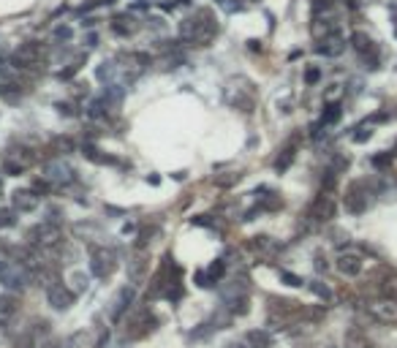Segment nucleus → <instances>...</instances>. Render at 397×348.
Instances as JSON below:
<instances>
[{
  "mask_svg": "<svg viewBox=\"0 0 397 348\" xmlns=\"http://www.w3.org/2000/svg\"><path fill=\"white\" fill-rule=\"evenodd\" d=\"M147 256L145 253H136L134 258L128 261V277L134 280V283H141V280H145V272H147Z\"/></svg>",
  "mask_w": 397,
  "mask_h": 348,
  "instance_id": "dca6fc26",
  "label": "nucleus"
},
{
  "mask_svg": "<svg viewBox=\"0 0 397 348\" xmlns=\"http://www.w3.org/2000/svg\"><path fill=\"white\" fill-rule=\"evenodd\" d=\"M115 74H117L115 63H103L101 68H98V79L101 82H112V79H115Z\"/></svg>",
  "mask_w": 397,
  "mask_h": 348,
  "instance_id": "b1692460",
  "label": "nucleus"
},
{
  "mask_svg": "<svg viewBox=\"0 0 397 348\" xmlns=\"http://www.w3.org/2000/svg\"><path fill=\"white\" fill-rule=\"evenodd\" d=\"M367 310H370V316L378 318V321H384V324H394V321H397V299H389V297L375 299V302L367 307Z\"/></svg>",
  "mask_w": 397,
  "mask_h": 348,
  "instance_id": "0eeeda50",
  "label": "nucleus"
},
{
  "mask_svg": "<svg viewBox=\"0 0 397 348\" xmlns=\"http://www.w3.org/2000/svg\"><path fill=\"white\" fill-rule=\"evenodd\" d=\"M41 348H60L58 343H46V345H41Z\"/></svg>",
  "mask_w": 397,
  "mask_h": 348,
  "instance_id": "c9c22d12",
  "label": "nucleus"
},
{
  "mask_svg": "<svg viewBox=\"0 0 397 348\" xmlns=\"http://www.w3.org/2000/svg\"><path fill=\"white\" fill-rule=\"evenodd\" d=\"M229 348H248L245 343H229Z\"/></svg>",
  "mask_w": 397,
  "mask_h": 348,
  "instance_id": "f704fd0d",
  "label": "nucleus"
},
{
  "mask_svg": "<svg viewBox=\"0 0 397 348\" xmlns=\"http://www.w3.org/2000/svg\"><path fill=\"white\" fill-rule=\"evenodd\" d=\"M55 36H58V38H71V30H68V27H58Z\"/></svg>",
  "mask_w": 397,
  "mask_h": 348,
  "instance_id": "72a5a7b5",
  "label": "nucleus"
},
{
  "mask_svg": "<svg viewBox=\"0 0 397 348\" xmlns=\"http://www.w3.org/2000/svg\"><path fill=\"white\" fill-rule=\"evenodd\" d=\"M0 283H3L6 288H11V291H16V288L27 286V272L25 267H20L16 261H0Z\"/></svg>",
  "mask_w": 397,
  "mask_h": 348,
  "instance_id": "20e7f679",
  "label": "nucleus"
},
{
  "mask_svg": "<svg viewBox=\"0 0 397 348\" xmlns=\"http://www.w3.org/2000/svg\"><path fill=\"white\" fill-rule=\"evenodd\" d=\"M46 180L58 182V185H68V182L74 180V169L68 166V163H63V161H55V163L46 166Z\"/></svg>",
  "mask_w": 397,
  "mask_h": 348,
  "instance_id": "f8f14e48",
  "label": "nucleus"
},
{
  "mask_svg": "<svg viewBox=\"0 0 397 348\" xmlns=\"http://www.w3.org/2000/svg\"><path fill=\"white\" fill-rule=\"evenodd\" d=\"M41 60V46L35 41H27V44H20L16 46V52L11 55V63L16 68H35Z\"/></svg>",
  "mask_w": 397,
  "mask_h": 348,
  "instance_id": "423d86ee",
  "label": "nucleus"
},
{
  "mask_svg": "<svg viewBox=\"0 0 397 348\" xmlns=\"http://www.w3.org/2000/svg\"><path fill=\"white\" fill-rule=\"evenodd\" d=\"M248 343L256 345V348H269L272 337H269V332H264V329H253V332L248 335Z\"/></svg>",
  "mask_w": 397,
  "mask_h": 348,
  "instance_id": "412c9836",
  "label": "nucleus"
},
{
  "mask_svg": "<svg viewBox=\"0 0 397 348\" xmlns=\"http://www.w3.org/2000/svg\"><path fill=\"white\" fill-rule=\"evenodd\" d=\"M318 76H321L318 68H308V71H305V82H308V84H316V82H318Z\"/></svg>",
  "mask_w": 397,
  "mask_h": 348,
  "instance_id": "c85d7f7f",
  "label": "nucleus"
},
{
  "mask_svg": "<svg viewBox=\"0 0 397 348\" xmlns=\"http://www.w3.org/2000/svg\"><path fill=\"white\" fill-rule=\"evenodd\" d=\"M367 204H370V199H367V190L365 185L359 182V185H351L346 193V210L351 212V215H359V212H365Z\"/></svg>",
  "mask_w": 397,
  "mask_h": 348,
  "instance_id": "6e6552de",
  "label": "nucleus"
},
{
  "mask_svg": "<svg viewBox=\"0 0 397 348\" xmlns=\"http://www.w3.org/2000/svg\"><path fill=\"white\" fill-rule=\"evenodd\" d=\"M346 345H348V348H373V343L367 340V337L359 332V329H348V335H346Z\"/></svg>",
  "mask_w": 397,
  "mask_h": 348,
  "instance_id": "6ab92c4d",
  "label": "nucleus"
},
{
  "mask_svg": "<svg viewBox=\"0 0 397 348\" xmlns=\"http://www.w3.org/2000/svg\"><path fill=\"white\" fill-rule=\"evenodd\" d=\"M131 299H134V288H122V291L117 294V299H115V310H112V318H117L125 313V307L131 305Z\"/></svg>",
  "mask_w": 397,
  "mask_h": 348,
  "instance_id": "a211bd4d",
  "label": "nucleus"
},
{
  "mask_svg": "<svg viewBox=\"0 0 397 348\" xmlns=\"http://www.w3.org/2000/svg\"><path fill=\"white\" fill-rule=\"evenodd\" d=\"M291 161H294V147H286V150H283V158H278L275 169H278V171H286V169L291 166Z\"/></svg>",
  "mask_w": 397,
  "mask_h": 348,
  "instance_id": "5701e85b",
  "label": "nucleus"
},
{
  "mask_svg": "<svg viewBox=\"0 0 397 348\" xmlns=\"http://www.w3.org/2000/svg\"><path fill=\"white\" fill-rule=\"evenodd\" d=\"M155 329V316L150 310H141L136 316H131V321H125V337L131 340H139V337H145Z\"/></svg>",
  "mask_w": 397,
  "mask_h": 348,
  "instance_id": "39448f33",
  "label": "nucleus"
},
{
  "mask_svg": "<svg viewBox=\"0 0 397 348\" xmlns=\"http://www.w3.org/2000/svg\"><path fill=\"white\" fill-rule=\"evenodd\" d=\"M340 103H329L327 109H324V114H321V123L318 125H332V123H337L340 120Z\"/></svg>",
  "mask_w": 397,
  "mask_h": 348,
  "instance_id": "4be33fe9",
  "label": "nucleus"
},
{
  "mask_svg": "<svg viewBox=\"0 0 397 348\" xmlns=\"http://www.w3.org/2000/svg\"><path fill=\"white\" fill-rule=\"evenodd\" d=\"M14 212H16V210H0V229L14 223Z\"/></svg>",
  "mask_w": 397,
  "mask_h": 348,
  "instance_id": "bb28decb",
  "label": "nucleus"
},
{
  "mask_svg": "<svg viewBox=\"0 0 397 348\" xmlns=\"http://www.w3.org/2000/svg\"><path fill=\"white\" fill-rule=\"evenodd\" d=\"M335 210H337L335 196H332L329 190H321L318 196L313 199L310 210H308V218H310V220H316V223H327V220H332V218H335Z\"/></svg>",
  "mask_w": 397,
  "mask_h": 348,
  "instance_id": "7ed1b4c3",
  "label": "nucleus"
},
{
  "mask_svg": "<svg viewBox=\"0 0 397 348\" xmlns=\"http://www.w3.org/2000/svg\"><path fill=\"white\" fill-rule=\"evenodd\" d=\"M223 261H215V264H210V269H207V275H210V280H212V283H218V280H221V275H223Z\"/></svg>",
  "mask_w": 397,
  "mask_h": 348,
  "instance_id": "a878e982",
  "label": "nucleus"
},
{
  "mask_svg": "<svg viewBox=\"0 0 397 348\" xmlns=\"http://www.w3.org/2000/svg\"><path fill=\"white\" fill-rule=\"evenodd\" d=\"M158 6H164V8H174L177 3H188V0H155Z\"/></svg>",
  "mask_w": 397,
  "mask_h": 348,
  "instance_id": "7c9ffc66",
  "label": "nucleus"
},
{
  "mask_svg": "<svg viewBox=\"0 0 397 348\" xmlns=\"http://www.w3.org/2000/svg\"><path fill=\"white\" fill-rule=\"evenodd\" d=\"M367 139H370V131H367V128H362L359 133H354V142H367Z\"/></svg>",
  "mask_w": 397,
  "mask_h": 348,
  "instance_id": "473e14b6",
  "label": "nucleus"
},
{
  "mask_svg": "<svg viewBox=\"0 0 397 348\" xmlns=\"http://www.w3.org/2000/svg\"><path fill=\"white\" fill-rule=\"evenodd\" d=\"M16 307H20V302H16L14 297H0V321L11 318L16 313Z\"/></svg>",
  "mask_w": 397,
  "mask_h": 348,
  "instance_id": "aec40b11",
  "label": "nucleus"
},
{
  "mask_svg": "<svg viewBox=\"0 0 397 348\" xmlns=\"http://www.w3.org/2000/svg\"><path fill=\"white\" fill-rule=\"evenodd\" d=\"M340 84H332V90H327V101H332V98H340Z\"/></svg>",
  "mask_w": 397,
  "mask_h": 348,
  "instance_id": "2f4dec72",
  "label": "nucleus"
},
{
  "mask_svg": "<svg viewBox=\"0 0 397 348\" xmlns=\"http://www.w3.org/2000/svg\"><path fill=\"white\" fill-rule=\"evenodd\" d=\"M27 239H30L35 248H41V250H52V248H58L63 242V229H60V223L44 220V223H39V226L30 229Z\"/></svg>",
  "mask_w": 397,
  "mask_h": 348,
  "instance_id": "f03ea898",
  "label": "nucleus"
},
{
  "mask_svg": "<svg viewBox=\"0 0 397 348\" xmlns=\"http://www.w3.org/2000/svg\"><path fill=\"white\" fill-rule=\"evenodd\" d=\"M351 46H354V52L359 57H365V60H370V63L378 60V46L373 44V38L367 33H354L351 36Z\"/></svg>",
  "mask_w": 397,
  "mask_h": 348,
  "instance_id": "1a4fd4ad",
  "label": "nucleus"
},
{
  "mask_svg": "<svg viewBox=\"0 0 397 348\" xmlns=\"http://www.w3.org/2000/svg\"><path fill=\"white\" fill-rule=\"evenodd\" d=\"M136 22H134V16H115L112 19V33H117V36H134L136 33Z\"/></svg>",
  "mask_w": 397,
  "mask_h": 348,
  "instance_id": "f3484780",
  "label": "nucleus"
},
{
  "mask_svg": "<svg viewBox=\"0 0 397 348\" xmlns=\"http://www.w3.org/2000/svg\"><path fill=\"white\" fill-rule=\"evenodd\" d=\"M310 291H313L316 297H321V299H332V291H329L321 280H313V283H310Z\"/></svg>",
  "mask_w": 397,
  "mask_h": 348,
  "instance_id": "393cba45",
  "label": "nucleus"
},
{
  "mask_svg": "<svg viewBox=\"0 0 397 348\" xmlns=\"http://www.w3.org/2000/svg\"><path fill=\"white\" fill-rule=\"evenodd\" d=\"M343 49H346V41H343V38H340L337 33L321 38V41L316 44V52L324 55V57H337V55H343Z\"/></svg>",
  "mask_w": 397,
  "mask_h": 348,
  "instance_id": "ddd939ff",
  "label": "nucleus"
},
{
  "mask_svg": "<svg viewBox=\"0 0 397 348\" xmlns=\"http://www.w3.org/2000/svg\"><path fill=\"white\" fill-rule=\"evenodd\" d=\"M335 267H337L340 275L356 277L359 272H362V256H359V253H340L335 258Z\"/></svg>",
  "mask_w": 397,
  "mask_h": 348,
  "instance_id": "9d476101",
  "label": "nucleus"
},
{
  "mask_svg": "<svg viewBox=\"0 0 397 348\" xmlns=\"http://www.w3.org/2000/svg\"><path fill=\"white\" fill-rule=\"evenodd\" d=\"M280 280H286L288 286H302V277H297V275L286 272V269H283V272H280Z\"/></svg>",
  "mask_w": 397,
  "mask_h": 348,
  "instance_id": "cd10ccee",
  "label": "nucleus"
},
{
  "mask_svg": "<svg viewBox=\"0 0 397 348\" xmlns=\"http://www.w3.org/2000/svg\"><path fill=\"white\" fill-rule=\"evenodd\" d=\"M215 33H218V22H215L210 8H199V11H193V16L183 19V25H179V36L199 46L210 44V38Z\"/></svg>",
  "mask_w": 397,
  "mask_h": 348,
  "instance_id": "f257e3e1",
  "label": "nucleus"
},
{
  "mask_svg": "<svg viewBox=\"0 0 397 348\" xmlns=\"http://www.w3.org/2000/svg\"><path fill=\"white\" fill-rule=\"evenodd\" d=\"M11 204L16 212H33L39 207V196L33 190H14L11 193Z\"/></svg>",
  "mask_w": 397,
  "mask_h": 348,
  "instance_id": "4468645a",
  "label": "nucleus"
},
{
  "mask_svg": "<svg viewBox=\"0 0 397 348\" xmlns=\"http://www.w3.org/2000/svg\"><path fill=\"white\" fill-rule=\"evenodd\" d=\"M373 166L375 169H386V166H389V155H375L373 158Z\"/></svg>",
  "mask_w": 397,
  "mask_h": 348,
  "instance_id": "c756f323",
  "label": "nucleus"
},
{
  "mask_svg": "<svg viewBox=\"0 0 397 348\" xmlns=\"http://www.w3.org/2000/svg\"><path fill=\"white\" fill-rule=\"evenodd\" d=\"M112 261L115 256L109 253V250H93V258H90V272L96 277H106L112 272Z\"/></svg>",
  "mask_w": 397,
  "mask_h": 348,
  "instance_id": "9b49d317",
  "label": "nucleus"
},
{
  "mask_svg": "<svg viewBox=\"0 0 397 348\" xmlns=\"http://www.w3.org/2000/svg\"><path fill=\"white\" fill-rule=\"evenodd\" d=\"M46 299H49L52 307L65 310V307H71V302H74V291H68V288L60 283V286H55V288H49V291H46Z\"/></svg>",
  "mask_w": 397,
  "mask_h": 348,
  "instance_id": "2eb2a0df",
  "label": "nucleus"
}]
</instances>
